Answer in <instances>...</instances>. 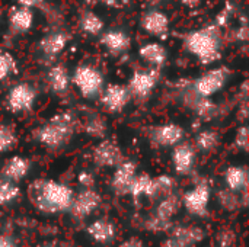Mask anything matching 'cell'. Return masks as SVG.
<instances>
[{
	"instance_id": "1",
	"label": "cell",
	"mask_w": 249,
	"mask_h": 247,
	"mask_svg": "<svg viewBox=\"0 0 249 247\" xmlns=\"http://www.w3.org/2000/svg\"><path fill=\"white\" fill-rule=\"evenodd\" d=\"M28 197L38 213L57 215L69 213L74 192L63 182L54 179H36L29 185Z\"/></svg>"
},
{
	"instance_id": "2",
	"label": "cell",
	"mask_w": 249,
	"mask_h": 247,
	"mask_svg": "<svg viewBox=\"0 0 249 247\" xmlns=\"http://www.w3.org/2000/svg\"><path fill=\"white\" fill-rule=\"evenodd\" d=\"M184 49L203 66H210L222 58V29L214 23L190 31L182 38Z\"/></svg>"
},
{
	"instance_id": "3",
	"label": "cell",
	"mask_w": 249,
	"mask_h": 247,
	"mask_svg": "<svg viewBox=\"0 0 249 247\" xmlns=\"http://www.w3.org/2000/svg\"><path fill=\"white\" fill-rule=\"evenodd\" d=\"M77 130L76 115L70 111L57 112L34 130V140L47 150L64 148Z\"/></svg>"
},
{
	"instance_id": "4",
	"label": "cell",
	"mask_w": 249,
	"mask_h": 247,
	"mask_svg": "<svg viewBox=\"0 0 249 247\" xmlns=\"http://www.w3.org/2000/svg\"><path fill=\"white\" fill-rule=\"evenodd\" d=\"M71 84L77 89L82 98L92 100L98 99L105 89V77L99 68L90 64H80L71 74Z\"/></svg>"
},
{
	"instance_id": "5",
	"label": "cell",
	"mask_w": 249,
	"mask_h": 247,
	"mask_svg": "<svg viewBox=\"0 0 249 247\" xmlns=\"http://www.w3.org/2000/svg\"><path fill=\"white\" fill-rule=\"evenodd\" d=\"M231 68L226 66L214 67L198 76L190 86V92L198 98H212L219 93L231 79Z\"/></svg>"
},
{
	"instance_id": "6",
	"label": "cell",
	"mask_w": 249,
	"mask_h": 247,
	"mask_svg": "<svg viewBox=\"0 0 249 247\" xmlns=\"http://www.w3.org/2000/svg\"><path fill=\"white\" fill-rule=\"evenodd\" d=\"M36 98H38L36 89L28 82H20L9 89L6 95V108L9 112L15 115L26 114L34 109L36 103Z\"/></svg>"
},
{
	"instance_id": "7",
	"label": "cell",
	"mask_w": 249,
	"mask_h": 247,
	"mask_svg": "<svg viewBox=\"0 0 249 247\" xmlns=\"http://www.w3.org/2000/svg\"><path fill=\"white\" fill-rule=\"evenodd\" d=\"M212 199V188L206 181L196 183L181 197V204L185 211L194 217H206Z\"/></svg>"
},
{
	"instance_id": "8",
	"label": "cell",
	"mask_w": 249,
	"mask_h": 247,
	"mask_svg": "<svg viewBox=\"0 0 249 247\" xmlns=\"http://www.w3.org/2000/svg\"><path fill=\"white\" fill-rule=\"evenodd\" d=\"M102 204V195L96 189H80L74 194L69 214L74 220H86Z\"/></svg>"
},
{
	"instance_id": "9",
	"label": "cell",
	"mask_w": 249,
	"mask_h": 247,
	"mask_svg": "<svg viewBox=\"0 0 249 247\" xmlns=\"http://www.w3.org/2000/svg\"><path fill=\"white\" fill-rule=\"evenodd\" d=\"M92 162L101 169H115L123 160V150L121 147L109 138H104L95 144L92 148Z\"/></svg>"
},
{
	"instance_id": "10",
	"label": "cell",
	"mask_w": 249,
	"mask_h": 247,
	"mask_svg": "<svg viewBox=\"0 0 249 247\" xmlns=\"http://www.w3.org/2000/svg\"><path fill=\"white\" fill-rule=\"evenodd\" d=\"M160 77V71L156 68H147V70H136L127 84V89L131 95V98L137 99H147L152 92L155 90L158 82Z\"/></svg>"
},
{
	"instance_id": "11",
	"label": "cell",
	"mask_w": 249,
	"mask_h": 247,
	"mask_svg": "<svg viewBox=\"0 0 249 247\" xmlns=\"http://www.w3.org/2000/svg\"><path fill=\"white\" fill-rule=\"evenodd\" d=\"M99 99L107 112L118 114L125 109V106L128 105L131 99V95L127 86L118 84V83H109V84H105V89L101 93Z\"/></svg>"
},
{
	"instance_id": "12",
	"label": "cell",
	"mask_w": 249,
	"mask_h": 247,
	"mask_svg": "<svg viewBox=\"0 0 249 247\" xmlns=\"http://www.w3.org/2000/svg\"><path fill=\"white\" fill-rule=\"evenodd\" d=\"M140 28L146 33L163 39L169 33L171 20H169V16L166 13H163L159 9L152 7V9L146 10L142 15V17H140Z\"/></svg>"
},
{
	"instance_id": "13",
	"label": "cell",
	"mask_w": 249,
	"mask_h": 247,
	"mask_svg": "<svg viewBox=\"0 0 249 247\" xmlns=\"http://www.w3.org/2000/svg\"><path fill=\"white\" fill-rule=\"evenodd\" d=\"M185 137L184 127L175 124V122H165L160 125H156L150 131V140L156 147H175L179 143H182Z\"/></svg>"
},
{
	"instance_id": "14",
	"label": "cell",
	"mask_w": 249,
	"mask_h": 247,
	"mask_svg": "<svg viewBox=\"0 0 249 247\" xmlns=\"http://www.w3.org/2000/svg\"><path fill=\"white\" fill-rule=\"evenodd\" d=\"M171 162L178 176L191 175L197 162V151L194 146L190 143H184V141L175 146L171 153Z\"/></svg>"
},
{
	"instance_id": "15",
	"label": "cell",
	"mask_w": 249,
	"mask_h": 247,
	"mask_svg": "<svg viewBox=\"0 0 249 247\" xmlns=\"http://www.w3.org/2000/svg\"><path fill=\"white\" fill-rule=\"evenodd\" d=\"M137 176V165L133 160H123L112 173L111 188L118 197H125L130 194L134 178Z\"/></svg>"
},
{
	"instance_id": "16",
	"label": "cell",
	"mask_w": 249,
	"mask_h": 247,
	"mask_svg": "<svg viewBox=\"0 0 249 247\" xmlns=\"http://www.w3.org/2000/svg\"><path fill=\"white\" fill-rule=\"evenodd\" d=\"M31 169H32V162L28 157L15 154L3 163L0 169V178L19 183L31 173Z\"/></svg>"
},
{
	"instance_id": "17",
	"label": "cell",
	"mask_w": 249,
	"mask_h": 247,
	"mask_svg": "<svg viewBox=\"0 0 249 247\" xmlns=\"http://www.w3.org/2000/svg\"><path fill=\"white\" fill-rule=\"evenodd\" d=\"M86 233L96 245L107 246L117 239V226L111 220L102 217L90 221L86 227Z\"/></svg>"
},
{
	"instance_id": "18",
	"label": "cell",
	"mask_w": 249,
	"mask_h": 247,
	"mask_svg": "<svg viewBox=\"0 0 249 247\" xmlns=\"http://www.w3.org/2000/svg\"><path fill=\"white\" fill-rule=\"evenodd\" d=\"M179 247H196L206 239V231L198 226L181 224L171 229V237Z\"/></svg>"
},
{
	"instance_id": "19",
	"label": "cell",
	"mask_w": 249,
	"mask_h": 247,
	"mask_svg": "<svg viewBox=\"0 0 249 247\" xmlns=\"http://www.w3.org/2000/svg\"><path fill=\"white\" fill-rule=\"evenodd\" d=\"M99 42L112 55L124 54L131 47V38L123 29H109V31L102 32L101 38H99Z\"/></svg>"
},
{
	"instance_id": "20",
	"label": "cell",
	"mask_w": 249,
	"mask_h": 247,
	"mask_svg": "<svg viewBox=\"0 0 249 247\" xmlns=\"http://www.w3.org/2000/svg\"><path fill=\"white\" fill-rule=\"evenodd\" d=\"M47 84L50 90L58 96H63L69 92L71 86V74L64 64H54L47 70L45 74Z\"/></svg>"
},
{
	"instance_id": "21",
	"label": "cell",
	"mask_w": 249,
	"mask_h": 247,
	"mask_svg": "<svg viewBox=\"0 0 249 247\" xmlns=\"http://www.w3.org/2000/svg\"><path fill=\"white\" fill-rule=\"evenodd\" d=\"M70 41V35L64 31H54V32H48L47 35H44L39 42H38V48L42 52L44 57L47 58H54L57 55H60L67 44Z\"/></svg>"
},
{
	"instance_id": "22",
	"label": "cell",
	"mask_w": 249,
	"mask_h": 247,
	"mask_svg": "<svg viewBox=\"0 0 249 247\" xmlns=\"http://www.w3.org/2000/svg\"><path fill=\"white\" fill-rule=\"evenodd\" d=\"M139 57L152 68L160 70L168 61V51L160 42H147L139 48Z\"/></svg>"
},
{
	"instance_id": "23",
	"label": "cell",
	"mask_w": 249,
	"mask_h": 247,
	"mask_svg": "<svg viewBox=\"0 0 249 247\" xmlns=\"http://www.w3.org/2000/svg\"><path fill=\"white\" fill-rule=\"evenodd\" d=\"M181 208H182L181 198L177 194H172L158 199L152 215L165 223H172V220L179 214Z\"/></svg>"
},
{
	"instance_id": "24",
	"label": "cell",
	"mask_w": 249,
	"mask_h": 247,
	"mask_svg": "<svg viewBox=\"0 0 249 247\" xmlns=\"http://www.w3.org/2000/svg\"><path fill=\"white\" fill-rule=\"evenodd\" d=\"M226 189L235 194H247L248 189V169L245 166H229L223 173Z\"/></svg>"
},
{
	"instance_id": "25",
	"label": "cell",
	"mask_w": 249,
	"mask_h": 247,
	"mask_svg": "<svg viewBox=\"0 0 249 247\" xmlns=\"http://www.w3.org/2000/svg\"><path fill=\"white\" fill-rule=\"evenodd\" d=\"M34 12L25 7H15L9 15V31L13 35H22L32 29Z\"/></svg>"
},
{
	"instance_id": "26",
	"label": "cell",
	"mask_w": 249,
	"mask_h": 247,
	"mask_svg": "<svg viewBox=\"0 0 249 247\" xmlns=\"http://www.w3.org/2000/svg\"><path fill=\"white\" fill-rule=\"evenodd\" d=\"M128 195H131L136 201H139L142 198H147V199L155 201V182H153V178L149 173H137Z\"/></svg>"
},
{
	"instance_id": "27",
	"label": "cell",
	"mask_w": 249,
	"mask_h": 247,
	"mask_svg": "<svg viewBox=\"0 0 249 247\" xmlns=\"http://www.w3.org/2000/svg\"><path fill=\"white\" fill-rule=\"evenodd\" d=\"M187 103L194 111V114L201 119H212L216 115V103L212 100V98H198L193 95L190 90L187 93Z\"/></svg>"
},
{
	"instance_id": "28",
	"label": "cell",
	"mask_w": 249,
	"mask_h": 247,
	"mask_svg": "<svg viewBox=\"0 0 249 247\" xmlns=\"http://www.w3.org/2000/svg\"><path fill=\"white\" fill-rule=\"evenodd\" d=\"M220 144V134L216 130H201L194 138V148L200 153H212Z\"/></svg>"
},
{
	"instance_id": "29",
	"label": "cell",
	"mask_w": 249,
	"mask_h": 247,
	"mask_svg": "<svg viewBox=\"0 0 249 247\" xmlns=\"http://www.w3.org/2000/svg\"><path fill=\"white\" fill-rule=\"evenodd\" d=\"M80 31L85 33V35H89V36H98L104 32V28H105V23L102 20V17L99 15H96L95 12L92 10H85L80 16Z\"/></svg>"
},
{
	"instance_id": "30",
	"label": "cell",
	"mask_w": 249,
	"mask_h": 247,
	"mask_svg": "<svg viewBox=\"0 0 249 247\" xmlns=\"http://www.w3.org/2000/svg\"><path fill=\"white\" fill-rule=\"evenodd\" d=\"M83 131L85 134H88L90 138H95V140H104L107 137V132H108V122L104 116L101 115H92L89 116L86 121H85V125H83Z\"/></svg>"
},
{
	"instance_id": "31",
	"label": "cell",
	"mask_w": 249,
	"mask_h": 247,
	"mask_svg": "<svg viewBox=\"0 0 249 247\" xmlns=\"http://www.w3.org/2000/svg\"><path fill=\"white\" fill-rule=\"evenodd\" d=\"M22 195L19 183L0 178V207H9L15 204Z\"/></svg>"
},
{
	"instance_id": "32",
	"label": "cell",
	"mask_w": 249,
	"mask_h": 247,
	"mask_svg": "<svg viewBox=\"0 0 249 247\" xmlns=\"http://www.w3.org/2000/svg\"><path fill=\"white\" fill-rule=\"evenodd\" d=\"M245 197H247V194L239 195V194H235V192H232V191L223 188V189H220V191L217 192V202H219V205H220L225 211L233 213V211H236L242 204H247V201L244 199Z\"/></svg>"
},
{
	"instance_id": "33",
	"label": "cell",
	"mask_w": 249,
	"mask_h": 247,
	"mask_svg": "<svg viewBox=\"0 0 249 247\" xmlns=\"http://www.w3.org/2000/svg\"><path fill=\"white\" fill-rule=\"evenodd\" d=\"M153 182H155V201L175 194V188H177L175 178L169 175H159L153 178Z\"/></svg>"
},
{
	"instance_id": "34",
	"label": "cell",
	"mask_w": 249,
	"mask_h": 247,
	"mask_svg": "<svg viewBox=\"0 0 249 247\" xmlns=\"http://www.w3.org/2000/svg\"><path fill=\"white\" fill-rule=\"evenodd\" d=\"M18 144V135L9 124L0 122V154L7 153Z\"/></svg>"
},
{
	"instance_id": "35",
	"label": "cell",
	"mask_w": 249,
	"mask_h": 247,
	"mask_svg": "<svg viewBox=\"0 0 249 247\" xmlns=\"http://www.w3.org/2000/svg\"><path fill=\"white\" fill-rule=\"evenodd\" d=\"M18 71V63L9 51H0V82L9 79Z\"/></svg>"
},
{
	"instance_id": "36",
	"label": "cell",
	"mask_w": 249,
	"mask_h": 247,
	"mask_svg": "<svg viewBox=\"0 0 249 247\" xmlns=\"http://www.w3.org/2000/svg\"><path fill=\"white\" fill-rule=\"evenodd\" d=\"M144 230L150 231V233H168L171 231V229L174 227L172 223H165L156 217H153L152 214L144 220V224H143Z\"/></svg>"
},
{
	"instance_id": "37",
	"label": "cell",
	"mask_w": 249,
	"mask_h": 247,
	"mask_svg": "<svg viewBox=\"0 0 249 247\" xmlns=\"http://www.w3.org/2000/svg\"><path fill=\"white\" fill-rule=\"evenodd\" d=\"M233 15H235V4H233L232 1H226V3L223 4V7L220 9V12L216 15V17H214V25L219 26V28L222 29L223 26H226V25L231 22V19H232Z\"/></svg>"
},
{
	"instance_id": "38",
	"label": "cell",
	"mask_w": 249,
	"mask_h": 247,
	"mask_svg": "<svg viewBox=\"0 0 249 247\" xmlns=\"http://www.w3.org/2000/svg\"><path fill=\"white\" fill-rule=\"evenodd\" d=\"M233 144L238 150H241L244 153L248 151V127L247 125H241L239 128H236L235 137H233Z\"/></svg>"
},
{
	"instance_id": "39",
	"label": "cell",
	"mask_w": 249,
	"mask_h": 247,
	"mask_svg": "<svg viewBox=\"0 0 249 247\" xmlns=\"http://www.w3.org/2000/svg\"><path fill=\"white\" fill-rule=\"evenodd\" d=\"M216 242H217L219 247H232L236 243V234L231 229H222L217 233Z\"/></svg>"
},
{
	"instance_id": "40",
	"label": "cell",
	"mask_w": 249,
	"mask_h": 247,
	"mask_svg": "<svg viewBox=\"0 0 249 247\" xmlns=\"http://www.w3.org/2000/svg\"><path fill=\"white\" fill-rule=\"evenodd\" d=\"M77 183L82 189H93L96 185V178L89 170H82L77 173Z\"/></svg>"
},
{
	"instance_id": "41",
	"label": "cell",
	"mask_w": 249,
	"mask_h": 247,
	"mask_svg": "<svg viewBox=\"0 0 249 247\" xmlns=\"http://www.w3.org/2000/svg\"><path fill=\"white\" fill-rule=\"evenodd\" d=\"M241 25L235 29V39L239 42H247L248 41V23H247V16H241Z\"/></svg>"
},
{
	"instance_id": "42",
	"label": "cell",
	"mask_w": 249,
	"mask_h": 247,
	"mask_svg": "<svg viewBox=\"0 0 249 247\" xmlns=\"http://www.w3.org/2000/svg\"><path fill=\"white\" fill-rule=\"evenodd\" d=\"M16 3L19 4V7H25V9H42L45 4V0H16Z\"/></svg>"
},
{
	"instance_id": "43",
	"label": "cell",
	"mask_w": 249,
	"mask_h": 247,
	"mask_svg": "<svg viewBox=\"0 0 249 247\" xmlns=\"http://www.w3.org/2000/svg\"><path fill=\"white\" fill-rule=\"evenodd\" d=\"M118 247H146V245L139 237H128L124 242H121V245Z\"/></svg>"
},
{
	"instance_id": "44",
	"label": "cell",
	"mask_w": 249,
	"mask_h": 247,
	"mask_svg": "<svg viewBox=\"0 0 249 247\" xmlns=\"http://www.w3.org/2000/svg\"><path fill=\"white\" fill-rule=\"evenodd\" d=\"M0 247H20L18 245V242L10 237V236H4V234H0Z\"/></svg>"
},
{
	"instance_id": "45",
	"label": "cell",
	"mask_w": 249,
	"mask_h": 247,
	"mask_svg": "<svg viewBox=\"0 0 249 247\" xmlns=\"http://www.w3.org/2000/svg\"><path fill=\"white\" fill-rule=\"evenodd\" d=\"M105 6H108V7H115V9H120V7H123L124 4H127L128 3V0H101Z\"/></svg>"
},
{
	"instance_id": "46",
	"label": "cell",
	"mask_w": 249,
	"mask_h": 247,
	"mask_svg": "<svg viewBox=\"0 0 249 247\" xmlns=\"http://www.w3.org/2000/svg\"><path fill=\"white\" fill-rule=\"evenodd\" d=\"M179 1H181L182 6H185V7H188V9H196V7H198L200 3H201V0H179Z\"/></svg>"
},
{
	"instance_id": "47",
	"label": "cell",
	"mask_w": 249,
	"mask_h": 247,
	"mask_svg": "<svg viewBox=\"0 0 249 247\" xmlns=\"http://www.w3.org/2000/svg\"><path fill=\"white\" fill-rule=\"evenodd\" d=\"M159 247H179L172 239H166V240H163L162 243H160V246Z\"/></svg>"
},
{
	"instance_id": "48",
	"label": "cell",
	"mask_w": 249,
	"mask_h": 247,
	"mask_svg": "<svg viewBox=\"0 0 249 247\" xmlns=\"http://www.w3.org/2000/svg\"><path fill=\"white\" fill-rule=\"evenodd\" d=\"M163 0H147V3L150 4V6H156V4H159V3H162Z\"/></svg>"
},
{
	"instance_id": "49",
	"label": "cell",
	"mask_w": 249,
	"mask_h": 247,
	"mask_svg": "<svg viewBox=\"0 0 249 247\" xmlns=\"http://www.w3.org/2000/svg\"><path fill=\"white\" fill-rule=\"evenodd\" d=\"M38 247H58L57 245H54V243H42V245H39Z\"/></svg>"
},
{
	"instance_id": "50",
	"label": "cell",
	"mask_w": 249,
	"mask_h": 247,
	"mask_svg": "<svg viewBox=\"0 0 249 247\" xmlns=\"http://www.w3.org/2000/svg\"><path fill=\"white\" fill-rule=\"evenodd\" d=\"M86 4H96L98 1H101V0H83Z\"/></svg>"
}]
</instances>
